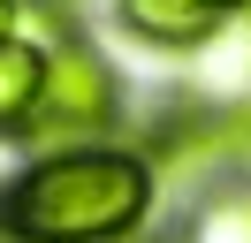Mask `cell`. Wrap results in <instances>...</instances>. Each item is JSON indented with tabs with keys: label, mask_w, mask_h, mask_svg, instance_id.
Returning <instances> with one entry per match:
<instances>
[{
	"label": "cell",
	"mask_w": 251,
	"mask_h": 243,
	"mask_svg": "<svg viewBox=\"0 0 251 243\" xmlns=\"http://www.w3.org/2000/svg\"><path fill=\"white\" fill-rule=\"evenodd\" d=\"M190 243H251V190H221L213 205H198Z\"/></svg>",
	"instance_id": "5b68a950"
},
{
	"label": "cell",
	"mask_w": 251,
	"mask_h": 243,
	"mask_svg": "<svg viewBox=\"0 0 251 243\" xmlns=\"http://www.w3.org/2000/svg\"><path fill=\"white\" fill-rule=\"evenodd\" d=\"M46 84V46L31 38H0V129H23Z\"/></svg>",
	"instance_id": "277c9868"
},
{
	"label": "cell",
	"mask_w": 251,
	"mask_h": 243,
	"mask_svg": "<svg viewBox=\"0 0 251 243\" xmlns=\"http://www.w3.org/2000/svg\"><path fill=\"white\" fill-rule=\"evenodd\" d=\"M145 220H152V167L129 145L38 152L0 190L8 243H129Z\"/></svg>",
	"instance_id": "6da1fadb"
},
{
	"label": "cell",
	"mask_w": 251,
	"mask_h": 243,
	"mask_svg": "<svg viewBox=\"0 0 251 243\" xmlns=\"http://www.w3.org/2000/svg\"><path fill=\"white\" fill-rule=\"evenodd\" d=\"M16 23H23V0H0V38H16Z\"/></svg>",
	"instance_id": "8992f818"
},
{
	"label": "cell",
	"mask_w": 251,
	"mask_h": 243,
	"mask_svg": "<svg viewBox=\"0 0 251 243\" xmlns=\"http://www.w3.org/2000/svg\"><path fill=\"white\" fill-rule=\"evenodd\" d=\"M114 8L152 46H205V38H221V15L244 0H114Z\"/></svg>",
	"instance_id": "3957f363"
},
{
	"label": "cell",
	"mask_w": 251,
	"mask_h": 243,
	"mask_svg": "<svg viewBox=\"0 0 251 243\" xmlns=\"http://www.w3.org/2000/svg\"><path fill=\"white\" fill-rule=\"evenodd\" d=\"M122 114V91H114V69L92 53L84 38H53L46 46V84H38V106H31V145L38 152H84L92 137L114 129Z\"/></svg>",
	"instance_id": "7a4b0ae2"
}]
</instances>
